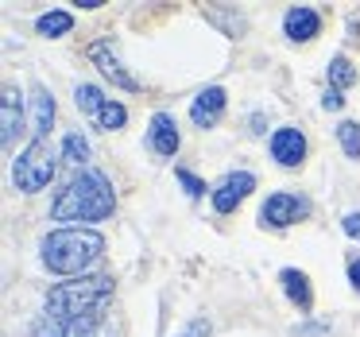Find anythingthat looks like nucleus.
Segmentation results:
<instances>
[{
  "label": "nucleus",
  "mask_w": 360,
  "mask_h": 337,
  "mask_svg": "<svg viewBox=\"0 0 360 337\" xmlns=\"http://www.w3.org/2000/svg\"><path fill=\"white\" fill-rule=\"evenodd\" d=\"M349 279H352V287H356V291H360V260H356V264H352V267H349Z\"/></svg>",
  "instance_id": "a878e982"
},
{
  "label": "nucleus",
  "mask_w": 360,
  "mask_h": 337,
  "mask_svg": "<svg viewBox=\"0 0 360 337\" xmlns=\"http://www.w3.org/2000/svg\"><path fill=\"white\" fill-rule=\"evenodd\" d=\"M283 32L295 43H310L314 35L321 32V16L314 8H290L287 16H283Z\"/></svg>",
  "instance_id": "ddd939ff"
},
{
  "label": "nucleus",
  "mask_w": 360,
  "mask_h": 337,
  "mask_svg": "<svg viewBox=\"0 0 360 337\" xmlns=\"http://www.w3.org/2000/svg\"><path fill=\"white\" fill-rule=\"evenodd\" d=\"M337 140H341V148L349 159H360V125L356 120H341V125H337Z\"/></svg>",
  "instance_id": "a211bd4d"
},
{
  "label": "nucleus",
  "mask_w": 360,
  "mask_h": 337,
  "mask_svg": "<svg viewBox=\"0 0 360 337\" xmlns=\"http://www.w3.org/2000/svg\"><path fill=\"white\" fill-rule=\"evenodd\" d=\"M117 194H112V182L101 171H82L78 179L66 182V190H58L55 205H51V217L55 221H101L112 213Z\"/></svg>",
  "instance_id": "f257e3e1"
},
{
  "label": "nucleus",
  "mask_w": 360,
  "mask_h": 337,
  "mask_svg": "<svg viewBox=\"0 0 360 337\" xmlns=\"http://www.w3.org/2000/svg\"><path fill=\"white\" fill-rule=\"evenodd\" d=\"M105 236L94 229H55L43 236V264L55 275H86L101 260Z\"/></svg>",
  "instance_id": "f03ea898"
},
{
  "label": "nucleus",
  "mask_w": 360,
  "mask_h": 337,
  "mask_svg": "<svg viewBox=\"0 0 360 337\" xmlns=\"http://www.w3.org/2000/svg\"><path fill=\"white\" fill-rule=\"evenodd\" d=\"M306 213H310V202H306V198H298V194H271L264 202V210H259V221L271 225V229H287V225H295V221H302Z\"/></svg>",
  "instance_id": "423d86ee"
},
{
  "label": "nucleus",
  "mask_w": 360,
  "mask_h": 337,
  "mask_svg": "<svg viewBox=\"0 0 360 337\" xmlns=\"http://www.w3.org/2000/svg\"><path fill=\"white\" fill-rule=\"evenodd\" d=\"M271 159L283 167H298L306 159V136L298 128H279L271 136Z\"/></svg>",
  "instance_id": "1a4fd4ad"
},
{
  "label": "nucleus",
  "mask_w": 360,
  "mask_h": 337,
  "mask_svg": "<svg viewBox=\"0 0 360 337\" xmlns=\"http://www.w3.org/2000/svg\"><path fill=\"white\" fill-rule=\"evenodd\" d=\"M109 298H112L109 275H82V279L58 283L43 306H47L51 318H101V306Z\"/></svg>",
  "instance_id": "7ed1b4c3"
},
{
  "label": "nucleus",
  "mask_w": 360,
  "mask_h": 337,
  "mask_svg": "<svg viewBox=\"0 0 360 337\" xmlns=\"http://www.w3.org/2000/svg\"><path fill=\"white\" fill-rule=\"evenodd\" d=\"M63 159H66V163H74V167L86 163V159H89L86 136H82V132H70V136H66V140H63Z\"/></svg>",
  "instance_id": "6ab92c4d"
},
{
  "label": "nucleus",
  "mask_w": 360,
  "mask_h": 337,
  "mask_svg": "<svg viewBox=\"0 0 360 337\" xmlns=\"http://www.w3.org/2000/svg\"><path fill=\"white\" fill-rule=\"evenodd\" d=\"M283 279V291H287V298L298 306V310H310L314 306V291H310V279H306L302 272H295V267H287V272L279 275Z\"/></svg>",
  "instance_id": "2eb2a0df"
},
{
  "label": "nucleus",
  "mask_w": 360,
  "mask_h": 337,
  "mask_svg": "<svg viewBox=\"0 0 360 337\" xmlns=\"http://www.w3.org/2000/svg\"><path fill=\"white\" fill-rule=\"evenodd\" d=\"M55 151H51L47 140H32L24 148V155L16 159V167H12V182H16V190H24V194H35V190H43L51 179H55Z\"/></svg>",
  "instance_id": "20e7f679"
},
{
  "label": "nucleus",
  "mask_w": 360,
  "mask_h": 337,
  "mask_svg": "<svg viewBox=\"0 0 360 337\" xmlns=\"http://www.w3.org/2000/svg\"><path fill=\"white\" fill-rule=\"evenodd\" d=\"M124 120H128V109H124V105L105 101V109H101V117H97V125H101L105 132H117V128H124Z\"/></svg>",
  "instance_id": "412c9836"
},
{
  "label": "nucleus",
  "mask_w": 360,
  "mask_h": 337,
  "mask_svg": "<svg viewBox=\"0 0 360 337\" xmlns=\"http://www.w3.org/2000/svg\"><path fill=\"white\" fill-rule=\"evenodd\" d=\"M74 101H78V109L86 113V117H94V120H97V117H101V109H105V101H109V97H105L97 86H78V89H74Z\"/></svg>",
  "instance_id": "dca6fc26"
},
{
  "label": "nucleus",
  "mask_w": 360,
  "mask_h": 337,
  "mask_svg": "<svg viewBox=\"0 0 360 337\" xmlns=\"http://www.w3.org/2000/svg\"><path fill=\"white\" fill-rule=\"evenodd\" d=\"M321 105H326L329 113H337V109H341V105H345L341 89H333V86H329V89H326V97H321Z\"/></svg>",
  "instance_id": "393cba45"
},
{
  "label": "nucleus",
  "mask_w": 360,
  "mask_h": 337,
  "mask_svg": "<svg viewBox=\"0 0 360 337\" xmlns=\"http://www.w3.org/2000/svg\"><path fill=\"white\" fill-rule=\"evenodd\" d=\"M256 190V179H252L248 171H236V174H229L225 182H221L217 190H213V210L217 213H233L236 205L244 202V198Z\"/></svg>",
  "instance_id": "6e6552de"
},
{
  "label": "nucleus",
  "mask_w": 360,
  "mask_h": 337,
  "mask_svg": "<svg viewBox=\"0 0 360 337\" xmlns=\"http://www.w3.org/2000/svg\"><path fill=\"white\" fill-rule=\"evenodd\" d=\"M329 82H333V89H345L356 82V70H352V63L345 55H337L333 63H329Z\"/></svg>",
  "instance_id": "aec40b11"
},
{
  "label": "nucleus",
  "mask_w": 360,
  "mask_h": 337,
  "mask_svg": "<svg viewBox=\"0 0 360 337\" xmlns=\"http://www.w3.org/2000/svg\"><path fill=\"white\" fill-rule=\"evenodd\" d=\"M179 337H210V322H205V318H194V322H190V326L182 329Z\"/></svg>",
  "instance_id": "b1692460"
},
{
  "label": "nucleus",
  "mask_w": 360,
  "mask_h": 337,
  "mask_svg": "<svg viewBox=\"0 0 360 337\" xmlns=\"http://www.w3.org/2000/svg\"><path fill=\"white\" fill-rule=\"evenodd\" d=\"M221 113H225V89L221 86L202 89V94L194 97V105H190V120H194L198 128H213L221 120Z\"/></svg>",
  "instance_id": "9d476101"
},
{
  "label": "nucleus",
  "mask_w": 360,
  "mask_h": 337,
  "mask_svg": "<svg viewBox=\"0 0 360 337\" xmlns=\"http://www.w3.org/2000/svg\"><path fill=\"white\" fill-rule=\"evenodd\" d=\"M341 229L352 236V241H360V213H356V210H352V213H345V217H341Z\"/></svg>",
  "instance_id": "5701e85b"
},
{
  "label": "nucleus",
  "mask_w": 360,
  "mask_h": 337,
  "mask_svg": "<svg viewBox=\"0 0 360 337\" xmlns=\"http://www.w3.org/2000/svg\"><path fill=\"white\" fill-rule=\"evenodd\" d=\"M148 144H151V151H155V155L171 159L174 151H179V128H174V117L155 113V117H151V128H148Z\"/></svg>",
  "instance_id": "f8f14e48"
},
{
  "label": "nucleus",
  "mask_w": 360,
  "mask_h": 337,
  "mask_svg": "<svg viewBox=\"0 0 360 337\" xmlns=\"http://www.w3.org/2000/svg\"><path fill=\"white\" fill-rule=\"evenodd\" d=\"M39 35H47V39H58V35H66L74 27V16L70 12H47V16H39Z\"/></svg>",
  "instance_id": "f3484780"
},
{
  "label": "nucleus",
  "mask_w": 360,
  "mask_h": 337,
  "mask_svg": "<svg viewBox=\"0 0 360 337\" xmlns=\"http://www.w3.org/2000/svg\"><path fill=\"white\" fill-rule=\"evenodd\" d=\"M32 337H105L101 318H43L32 322Z\"/></svg>",
  "instance_id": "39448f33"
},
{
  "label": "nucleus",
  "mask_w": 360,
  "mask_h": 337,
  "mask_svg": "<svg viewBox=\"0 0 360 337\" xmlns=\"http://www.w3.org/2000/svg\"><path fill=\"white\" fill-rule=\"evenodd\" d=\"M20 120H24L20 89L4 86V97H0V140H4V148H12V140H16V132H20Z\"/></svg>",
  "instance_id": "9b49d317"
},
{
  "label": "nucleus",
  "mask_w": 360,
  "mask_h": 337,
  "mask_svg": "<svg viewBox=\"0 0 360 337\" xmlns=\"http://www.w3.org/2000/svg\"><path fill=\"white\" fill-rule=\"evenodd\" d=\"M174 174H179V182H182V186H186V194H190V198H202L205 182H198L194 174H190V171H182V167H179V171H174Z\"/></svg>",
  "instance_id": "4be33fe9"
},
{
  "label": "nucleus",
  "mask_w": 360,
  "mask_h": 337,
  "mask_svg": "<svg viewBox=\"0 0 360 337\" xmlns=\"http://www.w3.org/2000/svg\"><path fill=\"white\" fill-rule=\"evenodd\" d=\"M32 117H35V140H43L51 132V120H55V97L43 86L32 89Z\"/></svg>",
  "instance_id": "4468645a"
},
{
  "label": "nucleus",
  "mask_w": 360,
  "mask_h": 337,
  "mask_svg": "<svg viewBox=\"0 0 360 337\" xmlns=\"http://www.w3.org/2000/svg\"><path fill=\"white\" fill-rule=\"evenodd\" d=\"M89 63H97V70L105 74V78L112 82V86H120V89H140V82L132 78V74H128V66L120 63V55L117 51H112V43H89Z\"/></svg>",
  "instance_id": "0eeeda50"
}]
</instances>
